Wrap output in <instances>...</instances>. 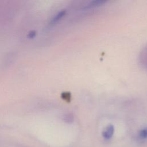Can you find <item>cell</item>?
I'll use <instances>...</instances> for the list:
<instances>
[{"mask_svg":"<svg viewBox=\"0 0 147 147\" xmlns=\"http://www.w3.org/2000/svg\"><path fill=\"white\" fill-rule=\"evenodd\" d=\"M107 2V1L106 0H95L92 1L90 2H89L84 7V9H90V8H94L96 7H99L100 6H102L105 5Z\"/></svg>","mask_w":147,"mask_h":147,"instance_id":"1","label":"cell"},{"mask_svg":"<svg viewBox=\"0 0 147 147\" xmlns=\"http://www.w3.org/2000/svg\"><path fill=\"white\" fill-rule=\"evenodd\" d=\"M140 137L142 139L147 138V129H144L140 131Z\"/></svg>","mask_w":147,"mask_h":147,"instance_id":"4","label":"cell"},{"mask_svg":"<svg viewBox=\"0 0 147 147\" xmlns=\"http://www.w3.org/2000/svg\"><path fill=\"white\" fill-rule=\"evenodd\" d=\"M114 132V127L113 125H109L107 127L106 130L103 132V137L106 138H110Z\"/></svg>","mask_w":147,"mask_h":147,"instance_id":"2","label":"cell"},{"mask_svg":"<svg viewBox=\"0 0 147 147\" xmlns=\"http://www.w3.org/2000/svg\"><path fill=\"white\" fill-rule=\"evenodd\" d=\"M63 98L67 100V101H69L70 99H71V95L68 92H65V93H64L63 94Z\"/></svg>","mask_w":147,"mask_h":147,"instance_id":"5","label":"cell"},{"mask_svg":"<svg viewBox=\"0 0 147 147\" xmlns=\"http://www.w3.org/2000/svg\"><path fill=\"white\" fill-rule=\"evenodd\" d=\"M65 14V10H62L60 12H59L52 19V24H55L57 22H58L59 20H60Z\"/></svg>","mask_w":147,"mask_h":147,"instance_id":"3","label":"cell"}]
</instances>
